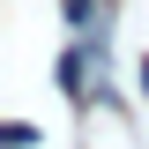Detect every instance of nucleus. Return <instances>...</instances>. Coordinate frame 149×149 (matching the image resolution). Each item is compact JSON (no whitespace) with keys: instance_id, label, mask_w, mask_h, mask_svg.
Segmentation results:
<instances>
[{"instance_id":"obj_1","label":"nucleus","mask_w":149,"mask_h":149,"mask_svg":"<svg viewBox=\"0 0 149 149\" xmlns=\"http://www.w3.org/2000/svg\"><path fill=\"white\" fill-rule=\"evenodd\" d=\"M67 22L74 30H97V0H67Z\"/></svg>"}]
</instances>
